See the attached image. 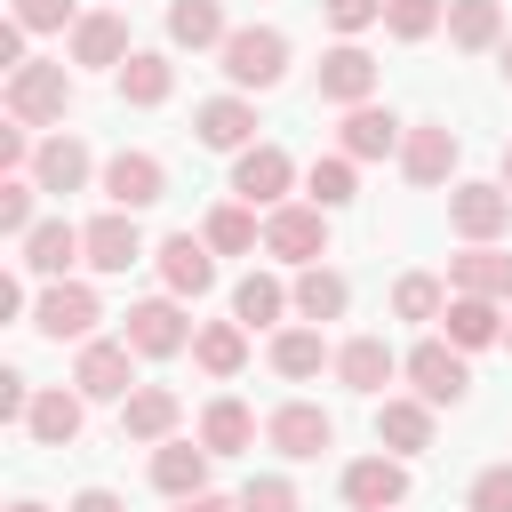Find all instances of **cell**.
Masks as SVG:
<instances>
[{"label":"cell","instance_id":"6da1fadb","mask_svg":"<svg viewBox=\"0 0 512 512\" xmlns=\"http://www.w3.org/2000/svg\"><path fill=\"white\" fill-rule=\"evenodd\" d=\"M224 80L232 88H272L280 72H288V32H272V24H240V32H224Z\"/></svg>","mask_w":512,"mask_h":512},{"label":"cell","instance_id":"7a4b0ae2","mask_svg":"<svg viewBox=\"0 0 512 512\" xmlns=\"http://www.w3.org/2000/svg\"><path fill=\"white\" fill-rule=\"evenodd\" d=\"M264 256H280V264H296V272L320 264V256H328V208H288V200H280V208L264 216Z\"/></svg>","mask_w":512,"mask_h":512},{"label":"cell","instance_id":"3957f363","mask_svg":"<svg viewBox=\"0 0 512 512\" xmlns=\"http://www.w3.org/2000/svg\"><path fill=\"white\" fill-rule=\"evenodd\" d=\"M104 320V304H96V288H80V280H48L40 288V304H32V328L48 336V344H88V328Z\"/></svg>","mask_w":512,"mask_h":512},{"label":"cell","instance_id":"277c9868","mask_svg":"<svg viewBox=\"0 0 512 512\" xmlns=\"http://www.w3.org/2000/svg\"><path fill=\"white\" fill-rule=\"evenodd\" d=\"M72 392H88V400H128V392H136V344H128V336H120V344L88 336L80 360H72Z\"/></svg>","mask_w":512,"mask_h":512},{"label":"cell","instance_id":"5b68a950","mask_svg":"<svg viewBox=\"0 0 512 512\" xmlns=\"http://www.w3.org/2000/svg\"><path fill=\"white\" fill-rule=\"evenodd\" d=\"M408 384H416V400H432V408H456L464 392H472V368H464V352L448 344V336H432V344H416L408 360Z\"/></svg>","mask_w":512,"mask_h":512},{"label":"cell","instance_id":"8992f818","mask_svg":"<svg viewBox=\"0 0 512 512\" xmlns=\"http://www.w3.org/2000/svg\"><path fill=\"white\" fill-rule=\"evenodd\" d=\"M264 440H272L288 464H312V456H328V448H336V416H328V408H312V400H288V408H272V416H264Z\"/></svg>","mask_w":512,"mask_h":512},{"label":"cell","instance_id":"52a82bcc","mask_svg":"<svg viewBox=\"0 0 512 512\" xmlns=\"http://www.w3.org/2000/svg\"><path fill=\"white\" fill-rule=\"evenodd\" d=\"M72 112V72L64 64H16L8 72V120H64Z\"/></svg>","mask_w":512,"mask_h":512},{"label":"cell","instance_id":"ba28073f","mask_svg":"<svg viewBox=\"0 0 512 512\" xmlns=\"http://www.w3.org/2000/svg\"><path fill=\"white\" fill-rule=\"evenodd\" d=\"M400 176H408L416 192L448 184V176H456V128H448V120H408V136H400Z\"/></svg>","mask_w":512,"mask_h":512},{"label":"cell","instance_id":"9c48e42d","mask_svg":"<svg viewBox=\"0 0 512 512\" xmlns=\"http://www.w3.org/2000/svg\"><path fill=\"white\" fill-rule=\"evenodd\" d=\"M144 360H176L184 344H192V320L176 312V296H144V304H128V328H120Z\"/></svg>","mask_w":512,"mask_h":512},{"label":"cell","instance_id":"30bf717a","mask_svg":"<svg viewBox=\"0 0 512 512\" xmlns=\"http://www.w3.org/2000/svg\"><path fill=\"white\" fill-rule=\"evenodd\" d=\"M376 96V56L360 48V40H336L328 56H320V104H368Z\"/></svg>","mask_w":512,"mask_h":512},{"label":"cell","instance_id":"8fae6325","mask_svg":"<svg viewBox=\"0 0 512 512\" xmlns=\"http://www.w3.org/2000/svg\"><path fill=\"white\" fill-rule=\"evenodd\" d=\"M288 184H296V160H288L280 144H248V152L232 160V192H240L248 208H280Z\"/></svg>","mask_w":512,"mask_h":512},{"label":"cell","instance_id":"7c38bea8","mask_svg":"<svg viewBox=\"0 0 512 512\" xmlns=\"http://www.w3.org/2000/svg\"><path fill=\"white\" fill-rule=\"evenodd\" d=\"M160 280H168V296H208V288H216V248H208V232H168V240H160Z\"/></svg>","mask_w":512,"mask_h":512},{"label":"cell","instance_id":"4fadbf2b","mask_svg":"<svg viewBox=\"0 0 512 512\" xmlns=\"http://www.w3.org/2000/svg\"><path fill=\"white\" fill-rule=\"evenodd\" d=\"M160 192H168V168H160L152 152H112V160H104V200H112V208L136 216V208H152Z\"/></svg>","mask_w":512,"mask_h":512},{"label":"cell","instance_id":"5bb4252c","mask_svg":"<svg viewBox=\"0 0 512 512\" xmlns=\"http://www.w3.org/2000/svg\"><path fill=\"white\" fill-rule=\"evenodd\" d=\"M16 248H24V256H16L24 272H40V280H64V264H72V256H88V224H64V216H48V224H32Z\"/></svg>","mask_w":512,"mask_h":512},{"label":"cell","instance_id":"9a60e30c","mask_svg":"<svg viewBox=\"0 0 512 512\" xmlns=\"http://www.w3.org/2000/svg\"><path fill=\"white\" fill-rule=\"evenodd\" d=\"M408 496V464L400 456H360V464H344V504L352 512H392Z\"/></svg>","mask_w":512,"mask_h":512},{"label":"cell","instance_id":"2e32d148","mask_svg":"<svg viewBox=\"0 0 512 512\" xmlns=\"http://www.w3.org/2000/svg\"><path fill=\"white\" fill-rule=\"evenodd\" d=\"M192 136H200L208 152H248V144H256V104H248V96H208V104L192 112Z\"/></svg>","mask_w":512,"mask_h":512},{"label":"cell","instance_id":"e0dca14e","mask_svg":"<svg viewBox=\"0 0 512 512\" xmlns=\"http://www.w3.org/2000/svg\"><path fill=\"white\" fill-rule=\"evenodd\" d=\"M448 224H456L464 240H496V232L512 224V192H504V184H456V192H448Z\"/></svg>","mask_w":512,"mask_h":512},{"label":"cell","instance_id":"ac0fdd59","mask_svg":"<svg viewBox=\"0 0 512 512\" xmlns=\"http://www.w3.org/2000/svg\"><path fill=\"white\" fill-rule=\"evenodd\" d=\"M176 392L168 384H136L128 400H120V440H144V448H160V440H176Z\"/></svg>","mask_w":512,"mask_h":512},{"label":"cell","instance_id":"d6986e66","mask_svg":"<svg viewBox=\"0 0 512 512\" xmlns=\"http://www.w3.org/2000/svg\"><path fill=\"white\" fill-rule=\"evenodd\" d=\"M80 408H88V392H64V384H48V392H32V416H24V432H32L40 448H72V440H80Z\"/></svg>","mask_w":512,"mask_h":512},{"label":"cell","instance_id":"ffe728a7","mask_svg":"<svg viewBox=\"0 0 512 512\" xmlns=\"http://www.w3.org/2000/svg\"><path fill=\"white\" fill-rule=\"evenodd\" d=\"M448 288H464V296H512V256L496 240H472L464 256H448Z\"/></svg>","mask_w":512,"mask_h":512},{"label":"cell","instance_id":"44dd1931","mask_svg":"<svg viewBox=\"0 0 512 512\" xmlns=\"http://www.w3.org/2000/svg\"><path fill=\"white\" fill-rule=\"evenodd\" d=\"M136 48H128V16H112V8H96V16H80L72 24V64H128Z\"/></svg>","mask_w":512,"mask_h":512},{"label":"cell","instance_id":"7402d4cb","mask_svg":"<svg viewBox=\"0 0 512 512\" xmlns=\"http://www.w3.org/2000/svg\"><path fill=\"white\" fill-rule=\"evenodd\" d=\"M136 256H144V232H136V216H128V208H104V216L88 224V264H96V272H128Z\"/></svg>","mask_w":512,"mask_h":512},{"label":"cell","instance_id":"603a6c76","mask_svg":"<svg viewBox=\"0 0 512 512\" xmlns=\"http://www.w3.org/2000/svg\"><path fill=\"white\" fill-rule=\"evenodd\" d=\"M440 320H448V344H456V352H480V344H504V312H496V296H464V288H456Z\"/></svg>","mask_w":512,"mask_h":512},{"label":"cell","instance_id":"cb8c5ba5","mask_svg":"<svg viewBox=\"0 0 512 512\" xmlns=\"http://www.w3.org/2000/svg\"><path fill=\"white\" fill-rule=\"evenodd\" d=\"M392 368H400V352H392L384 336H352V344L336 352V384H344V392H384Z\"/></svg>","mask_w":512,"mask_h":512},{"label":"cell","instance_id":"d4e9b609","mask_svg":"<svg viewBox=\"0 0 512 512\" xmlns=\"http://www.w3.org/2000/svg\"><path fill=\"white\" fill-rule=\"evenodd\" d=\"M376 440L392 456H424L432 448V400H384L376 408Z\"/></svg>","mask_w":512,"mask_h":512},{"label":"cell","instance_id":"484cf974","mask_svg":"<svg viewBox=\"0 0 512 512\" xmlns=\"http://www.w3.org/2000/svg\"><path fill=\"white\" fill-rule=\"evenodd\" d=\"M152 488H160V496H200V488H208V448L160 440V448H152Z\"/></svg>","mask_w":512,"mask_h":512},{"label":"cell","instance_id":"4316f807","mask_svg":"<svg viewBox=\"0 0 512 512\" xmlns=\"http://www.w3.org/2000/svg\"><path fill=\"white\" fill-rule=\"evenodd\" d=\"M352 160H384V152H400V120L384 112V104H352L344 112V136H336Z\"/></svg>","mask_w":512,"mask_h":512},{"label":"cell","instance_id":"83f0119b","mask_svg":"<svg viewBox=\"0 0 512 512\" xmlns=\"http://www.w3.org/2000/svg\"><path fill=\"white\" fill-rule=\"evenodd\" d=\"M32 184H40V192H80V184H88V144H80V136H48V144L32 152Z\"/></svg>","mask_w":512,"mask_h":512},{"label":"cell","instance_id":"f1b7e54d","mask_svg":"<svg viewBox=\"0 0 512 512\" xmlns=\"http://www.w3.org/2000/svg\"><path fill=\"white\" fill-rule=\"evenodd\" d=\"M288 296H296V320H312V328H320V320H344V304H352L344 272H328V264H304Z\"/></svg>","mask_w":512,"mask_h":512},{"label":"cell","instance_id":"f546056e","mask_svg":"<svg viewBox=\"0 0 512 512\" xmlns=\"http://www.w3.org/2000/svg\"><path fill=\"white\" fill-rule=\"evenodd\" d=\"M192 360H200L208 376H240V368H248V328H240V320H208V328H192Z\"/></svg>","mask_w":512,"mask_h":512},{"label":"cell","instance_id":"4dcf8cb0","mask_svg":"<svg viewBox=\"0 0 512 512\" xmlns=\"http://www.w3.org/2000/svg\"><path fill=\"white\" fill-rule=\"evenodd\" d=\"M496 40H504V8H496V0H448V48L480 56V48H496Z\"/></svg>","mask_w":512,"mask_h":512},{"label":"cell","instance_id":"1f68e13d","mask_svg":"<svg viewBox=\"0 0 512 512\" xmlns=\"http://www.w3.org/2000/svg\"><path fill=\"white\" fill-rule=\"evenodd\" d=\"M272 368H280L288 384H304V376L336 368V352L320 344V328H280V336H272Z\"/></svg>","mask_w":512,"mask_h":512},{"label":"cell","instance_id":"d6a6232c","mask_svg":"<svg viewBox=\"0 0 512 512\" xmlns=\"http://www.w3.org/2000/svg\"><path fill=\"white\" fill-rule=\"evenodd\" d=\"M248 440H256V416H248L240 400H208V408H200V448H208V456H240Z\"/></svg>","mask_w":512,"mask_h":512},{"label":"cell","instance_id":"836d02e7","mask_svg":"<svg viewBox=\"0 0 512 512\" xmlns=\"http://www.w3.org/2000/svg\"><path fill=\"white\" fill-rule=\"evenodd\" d=\"M288 304H296V296H288V288H280L272 272H248V280L232 288V320H240V328H272V320H280Z\"/></svg>","mask_w":512,"mask_h":512},{"label":"cell","instance_id":"e575fe53","mask_svg":"<svg viewBox=\"0 0 512 512\" xmlns=\"http://www.w3.org/2000/svg\"><path fill=\"white\" fill-rule=\"evenodd\" d=\"M168 88H176V64H168V56L136 48V56L120 64V96H128V104H168Z\"/></svg>","mask_w":512,"mask_h":512},{"label":"cell","instance_id":"d590c367","mask_svg":"<svg viewBox=\"0 0 512 512\" xmlns=\"http://www.w3.org/2000/svg\"><path fill=\"white\" fill-rule=\"evenodd\" d=\"M168 40L176 48H224V8L216 0H176L168 8Z\"/></svg>","mask_w":512,"mask_h":512},{"label":"cell","instance_id":"8d00e7d4","mask_svg":"<svg viewBox=\"0 0 512 512\" xmlns=\"http://www.w3.org/2000/svg\"><path fill=\"white\" fill-rule=\"evenodd\" d=\"M200 232H208V248H216V256H248V248L264 240V224H256V208H248V200H232V208H216V216H208Z\"/></svg>","mask_w":512,"mask_h":512},{"label":"cell","instance_id":"74e56055","mask_svg":"<svg viewBox=\"0 0 512 512\" xmlns=\"http://www.w3.org/2000/svg\"><path fill=\"white\" fill-rule=\"evenodd\" d=\"M352 168H360L352 152H328V160H312V168H304V192H312V208H344V200L360 192V184H352Z\"/></svg>","mask_w":512,"mask_h":512},{"label":"cell","instance_id":"f35d334b","mask_svg":"<svg viewBox=\"0 0 512 512\" xmlns=\"http://www.w3.org/2000/svg\"><path fill=\"white\" fill-rule=\"evenodd\" d=\"M448 24V0H384V32L392 40H432Z\"/></svg>","mask_w":512,"mask_h":512},{"label":"cell","instance_id":"ab89813d","mask_svg":"<svg viewBox=\"0 0 512 512\" xmlns=\"http://www.w3.org/2000/svg\"><path fill=\"white\" fill-rule=\"evenodd\" d=\"M392 312H400V320H440V312H448V288H440L432 272H408V280L392 288Z\"/></svg>","mask_w":512,"mask_h":512},{"label":"cell","instance_id":"60d3db41","mask_svg":"<svg viewBox=\"0 0 512 512\" xmlns=\"http://www.w3.org/2000/svg\"><path fill=\"white\" fill-rule=\"evenodd\" d=\"M32 200H40V184H32V176H8V184H0V232H8V240H24V232H32Z\"/></svg>","mask_w":512,"mask_h":512},{"label":"cell","instance_id":"b9f144b4","mask_svg":"<svg viewBox=\"0 0 512 512\" xmlns=\"http://www.w3.org/2000/svg\"><path fill=\"white\" fill-rule=\"evenodd\" d=\"M240 512H296V480H280V472L248 480V488H240Z\"/></svg>","mask_w":512,"mask_h":512},{"label":"cell","instance_id":"7bdbcfd3","mask_svg":"<svg viewBox=\"0 0 512 512\" xmlns=\"http://www.w3.org/2000/svg\"><path fill=\"white\" fill-rule=\"evenodd\" d=\"M320 16L336 32H368V24H384V0H320Z\"/></svg>","mask_w":512,"mask_h":512},{"label":"cell","instance_id":"ee69618b","mask_svg":"<svg viewBox=\"0 0 512 512\" xmlns=\"http://www.w3.org/2000/svg\"><path fill=\"white\" fill-rule=\"evenodd\" d=\"M472 512H512V464H488L472 480Z\"/></svg>","mask_w":512,"mask_h":512},{"label":"cell","instance_id":"f6af8a7d","mask_svg":"<svg viewBox=\"0 0 512 512\" xmlns=\"http://www.w3.org/2000/svg\"><path fill=\"white\" fill-rule=\"evenodd\" d=\"M16 24L24 32H56V24H72V0H16Z\"/></svg>","mask_w":512,"mask_h":512},{"label":"cell","instance_id":"bcb514c9","mask_svg":"<svg viewBox=\"0 0 512 512\" xmlns=\"http://www.w3.org/2000/svg\"><path fill=\"white\" fill-rule=\"evenodd\" d=\"M0 416H8V424L32 416V384H24V368H0Z\"/></svg>","mask_w":512,"mask_h":512},{"label":"cell","instance_id":"7dc6e473","mask_svg":"<svg viewBox=\"0 0 512 512\" xmlns=\"http://www.w3.org/2000/svg\"><path fill=\"white\" fill-rule=\"evenodd\" d=\"M64 512H128V504H120V496H112V488H80V496H72V504H64Z\"/></svg>","mask_w":512,"mask_h":512},{"label":"cell","instance_id":"c3c4849f","mask_svg":"<svg viewBox=\"0 0 512 512\" xmlns=\"http://www.w3.org/2000/svg\"><path fill=\"white\" fill-rule=\"evenodd\" d=\"M0 64H8V72H16V64H32V56H24V24H8V32H0Z\"/></svg>","mask_w":512,"mask_h":512},{"label":"cell","instance_id":"681fc988","mask_svg":"<svg viewBox=\"0 0 512 512\" xmlns=\"http://www.w3.org/2000/svg\"><path fill=\"white\" fill-rule=\"evenodd\" d=\"M32 152H24V128H0V168H24Z\"/></svg>","mask_w":512,"mask_h":512},{"label":"cell","instance_id":"f907efd6","mask_svg":"<svg viewBox=\"0 0 512 512\" xmlns=\"http://www.w3.org/2000/svg\"><path fill=\"white\" fill-rule=\"evenodd\" d=\"M176 512H240V496L224 504V496H208V488H200V496H176Z\"/></svg>","mask_w":512,"mask_h":512},{"label":"cell","instance_id":"816d5d0a","mask_svg":"<svg viewBox=\"0 0 512 512\" xmlns=\"http://www.w3.org/2000/svg\"><path fill=\"white\" fill-rule=\"evenodd\" d=\"M496 72H504V88H512V40H504V64H496Z\"/></svg>","mask_w":512,"mask_h":512},{"label":"cell","instance_id":"f5cc1de1","mask_svg":"<svg viewBox=\"0 0 512 512\" xmlns=\"http://www.w3.org/2000/svg\"><path fill=\"white\" fill-rule=\"evenodd\" d=\"M496 184H504V192H512V144H504V176H496Z\"/></svg>","mask_w":512,"mask_h":512},{"label":"cell","instance_id":"db71d44e","mask_svg":"<svg viewBox=\"0 0 512 512\" xmlns=\"http://www.w3.org/2000/svg\"><path fill=\"white\" fill-rule=\"evenodd\" d=\"M16 512H48V504H32V496H24V504H16Z\"/></svg>","mask_w":512,"mask_h":512},{"label":"cell","instance_id":"11a10c76","mask_svg":"<svg viewBox=\"0 0 512 512\" xmlns=\"http://www.w3.org/2000/svg\"><path fill=\"white\" fill-rule=\"evenodd\" d=\"M504 352H512V320H504Z\"/></svg>","mask_w":512,"mask_h":512}]
</instances>
